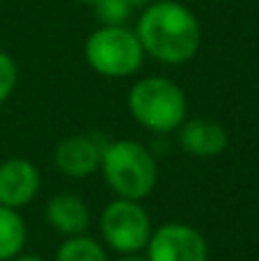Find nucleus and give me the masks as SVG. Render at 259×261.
<instances>
[{
	"label": "nucleus",
	"instance_id": "nucleus-8",
	"mask_svg": "<svg viewBox=\"0 0 259 261\" xmlns=\"http://www.w3.org/2000/svg\"><path fill=\"white\" fill-rule=\"evenodd\" d=\"M101 147L90 135H69L55 147V167L69 179H87L101 165Z\"/></svg>",
	"mask_w": 259,
	"mask_h": 261
},
{
	"label": "nucleus",
	"instance_id": "nucleus-18",
	"mask_svg": "<svg viewBox=\"0 0 259 261\" xmlns=\"http://www.w3.org/2000/svg\"><path fill=\"white\" fill-rule=\"evenodd\" d=\"M81 3H85V5H90V7H94V5L99 3V0H81Z\"/></svg>",
	"mask_w": 259,
	"mask_h": 261
},
{
	"label": "nucleus",
	"instance_id": "nucleus-1",
	"mask_svg": "<svg viewBox=\"0 0 259 261\" xmlns=\"http://www.w3.org/2000/svg\"><path fill=\"white\" fill-rule=\"evenodd\" d=\"M136 35L142 50L163 64H184L202 44L197 16L177 0H151L138 18Z\"/></svg>",
	"mask_w": 259,
	"mask_h": 261
},
{
	"label": "nucleus",
	"instance_id": "nucleus-4",
	"mask_svg": "<svg viewBox=\"0 0 259 261\" xmlns=\"http://www.w3.org/2000/svg\"><path fill=\"white\" fill-rule=\"evenodd\" d=\"M145 50L136 30L126 25H101L85 41V60L99 76L126 78L142 64Z\"/></svg>",
	"mask_w": 259,
	"mask_h": 261
},
{
	"label": "nucleus",
	"instance_id": "nucleus-15",
	"mask_svg": "<svg viewBox=\"0 0 259 261\" xmlns=\"http://www.w3.org/2000/svg\"><path fill=\"white\" fill-rule=\"evenodd\" d=\"M124 3H126L131 9H142V7H147L151 0H124Z\"/></svg>",
	"mask_w": 259,
	"mask_h": 261
},
{
	"label": "nucleus",
	"instance_id": "nucleus-12",
	"mask_svg": "<svg viewBox=\"0 0 259 261\" xmlns=\"http://www.w3.org/2000/svg\"><path fill=\"white\" fill-rule=\"evenodd\" d=\"M55 261H108L103 245L90 236H67L55 252Z\"/></svg>",
	"mask_w": 259,
	"mask_h": 261
},
{
	"label": "nucleus",
	"instance_id": "nucleus-7",
	"mask_svg": "<svg viewBox=\"0 0 259 261\" xmlns=\"http://www.w3.org/2000/svg\"><path fill=\"white\" fill-rule=\"evenodd\" d=\"M39 170L25 158H9L0 163V204L9 208H21L39 193Z\"/></svg>",
	"mask_w": 259,
	"mask_h": 261
},
{
	"label": "nucleus",
	"instance_id": "nucleus-17",
	"mask_svg": "<svg viewBox=\"0 0 259 261\" xmlns=\"http://www.w3.org/2000/svg\"><path fill=\"white\" fill-rule=\"evenodd\" d=\"M12 261H46V259L37 257V254H18V257L12 259Z\"/></svg>",
	"mask_w": 259,
	"mask_h": 261
},
{
	"label": "nucleus",
	"instance_id": "nucleus-5",
	"mask_svg": "<svg viewBox=\"0 0 259 261\" xmlns=\"http://www.w3.org/2000/svg\"><path fill=\"white\" fill-rule=\"evenodd\" d=\"M101 236L106 245L119 254H136L147 248L151 239V218L136 199H113L101 213Z\"/></svg>",
	"mask_w": 259,
	"mask_h": 261
},
{
	"label": "nucleus",
	"instance_id": "nucleus-16",
	"mask_svg": "<svg viewBox=\"0 0 259 261\" xmlns=\"http://www.w3.org/2000/svg\"><path fill=\"white\" fill-rule=\"evenodd\" d=\"M117 261H147V257H140V254H122Z\"/></svg>",
	"mask_w": 259,
	"mask_h": 261
},
{
	"label": "nucleus",
	"instance_id": "nucleus-11",
	"mask_svg": "<svg viewBox=\"0 0 259 261\" xmlns=\"http://www.w3.org/2000/svg\"><path fill=\"white\" fill-rule=\"evenodd\" d=\"M28 229L21 213L0 204V261H12L21 254Z\"/></svg>",
	"mask_w": 259,
	"mask_h": 261
},
{
	"label": "nucleus",
	"instance_id": "nucleus-14",
	"mask_svg": "<svg viewBox=\"0 0 259 261\" xmlns=\"http://www.w3.org/2000/svg\"><path fill=\"white\" fill-rule=\"evenodd\" d=\"M16 81H18L16 62H14L12 55L0 50V103L9 99V94H12L14 87H16Z\"/></svg>",
	"mask_w": 259,
	"mask_h": 261
},
{
	"label": "nucleus",
	"instance_id": "nucleus-9",
	"mask_svg": "<svg viewBox=\"0 0 259 261\" xmlns=\"http://www.w3.org/2000/svg\"><path fill=\"white\" fill-rule=\"evenodd\" d=\"M177 142L193 158H218L227 149L229 135L223 124L214 119H186L177 128Z\"/></svg>",
	"mask_w": 259,
	"mask_h": 261
},
{
	"label": "nucleus",
	"instance_id": "nucleus-13",
	"mask_svg": "<svg viewBox=\"0 0 259 261\" xmlns=\"http://www.w3.org/2000/svg\"><path fill=\"white\" fill-rule=\"evenodd\" d=\"M94 12L103 25H124V21L131 14V7L124 0H99L94 5Z\"/></svg>",
	"mask_w": 259,
	"mask_h": 261
},
{
	"label": "nucleus",
	"instance_id": "nucleus-2",
	"mask_svg": "<svg viewBox=\"0 0 259 261\" xmlns=\"http://www.w3.org/2000/svg\"><path fill=\"white\" fill-rule=\"evenodd\" d=\"M101 174L108 188L122 199L149 197L159 181V165L151 151L136 140H113L101 151Z\"/></svg>",
	"mask_w": 259,
	"mask_h": 261
},
{
	"label": "nucleus",
	"instance_id": "nucleus-3",
	"mask_svg": "<svg viewBox=\"0 0 259 261\" xmlns=\"http://www.w3.org/2000/svg\"><path fill=\"white\" fill-rule=\"evenodd\" d=\"M186 94L177 83L163 76L138 81L128 92V110L142 128L172 133L186 122Z\"/></svg>",
	"mask_w": 259,
	"mask_h": 261
},
{
	"label": "nucleus",
	"instance_id": "nucleus-6",
	"mask_svg": "<svg viewBox=\"0 0 259 261\" xmlns=\"http://www.w3.org/2000/svg\"><path fill=\"white\" fill-rule=\"evenodd\" d=\"M147 261H209V243L200 229L184 222H168L151 231Z\"/></svg>",
	"mask_w": 259,
	"mask_h": 261
},
{
	"label": "nucleus",
	"instance_id": "nucleus-10",
	"mask_svg": "<svg viewBox=\"0 0 259 261\" xmlns=\"http://www.w3.org/2000/svg\"><path fill=\"white\" fill-rule=\"evenodd\" d=\"M46 220L58 234L62 236H81L90 227V208L78 195L60 193L53 195L46 204Z\"/></svg>",
	"mask_w": 259,
	"mask_h": 261
}]
</instances>
